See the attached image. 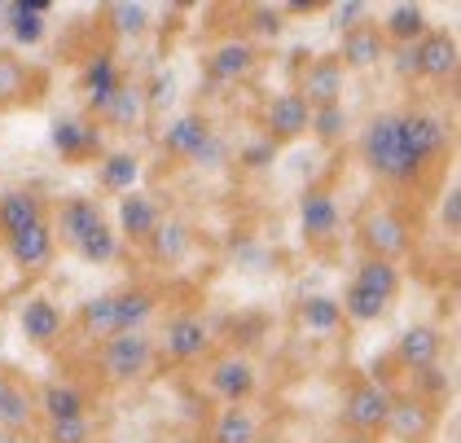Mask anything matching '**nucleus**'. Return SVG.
Masks as SVG:
<instances>
[{"label":"nucleus","instance_id":"obj_1","mask_svg":"<svg viewBox=\"0 0 461 443\" xmlns=\"http://www.w3.org/2000/svg\"><path fill=\"white\" fill-rule=\"evenodd\" d=\"M360 158H365V167L374 171L378 180H387V185H418L426 171V163L413 154V145L404 137L400 110H383V114L369 119V128L360 137Z\"/></svg>","mask_w":461,"mask_h":443},{"label":"nucleus","instance_id":"obj_2","mask_svg":"<svg viewBox=\"0 0 461 443\" xmlns=\"http://www.w3.org/2000/svg\"><path fill=\"white\" fill-rule=\"evenodd\" d=\"M356 241H360L365 259L400 264L413 250V224L395 206H365L356 220Z\"/></svg>","mask_w":461,"mask_h":443},{"label":"nucleus","instance_id":"obj_3","mask_svg":"<svg viewBox=\"0 0 461 443\" xmlns=\"http://www.w3.org/2000/svg\"><path fill=\"white\" fill-rule=\"evenodd\" d=\"M158 149L167 154V158H180V163H207L215 167L220 158H224V140L215 137L212 119L203 114V110H185L176 114L163 132H158Z\"/></svg>","mask_w":461,"mask_h":443},{"label":"nucleus","instance_id":"obj_4","mask_svg":"<svg viewBox=\"0 0 461 443\" xmlns=\"http://www.w3.org/2000/svg\"><path fill=\"white\" fill-rule=\"evenodd\" d=\"M154 360H158V347H154V339L145 330L114 334V339H106L97 347V369H102L106 386H137V382L149 377Z\"/></svg>","mask_w":461,"mask_h":443},{"label":"nucleus","instance_id":"obj_5","mask_svg":"<svg viewBox=\"0 0 461 443\" xmlns=\"http://www.w3.org/2000/svg\"><path fill=\"white\" fill-rule=\"evenodd\" d=\"M395 404V391L378 377H352L348 391H343V435H369V439H383V426H387V412Z\"/></svg>","mask_w":461,"mask_h":443},{"label":"nucleus","instance_id":"obj_6","mask_svg":"<svg viewBox=\"0 0 461 443\" xmlns=\"http://www.w3.org/2000/svg\"><path fill=\"white\" fill-rule=\"evenodd\" d=\"M395 58H400L395 67H400L404 79H430V84H448V79L457 75V67H461L457 35L435 32V27H430L413 49H400Z\"/></svg>","mask_w":461,"mask_h":443},{"label":"nucleus","instance_id":"obj_7","mask_svg":"<svg viewBox=\"0 0 461 443\" xmlns=\"http://www.w3.org/2000/svg\"><path fill=\"white\" fill-rule=\"evenodd\" d=\"M207 386L220 404H250V395L259 391V369L247 351H215L207 360Z\"/></svg>","mask_w":461,"mask_h":443},{"label":"nucleus","instance_id":"obj_8","mask_svg":"<svg viewBox=\"0 0 461 443\" xmlns=\"http://www.w3.org/2000/svg\"><path fill=\"white\" fill-rule=\"evenodd\" d=\"M49 140H53V149L62 154V163H75V167L97 163V158L106 154V132H102V123L88 119V114H62V119H53Z\"/></svg>","mask_w":461,"mask_h":443},{"label":"nucleus","instance_id":"obj_9","mask_svg":"<svg viewBox=\"0 0 461 443\" xmlns=\"http://www.w3.org/2000/svg\"><path fill=\"white\" fill-rule=\"evenodd\" d=\"M172 365H198V360H207L212 356V325H207V316H198V312H176V316H167V325H163V339L154 342Z\"/></svg>","mask_w":461,"mask_h":443},{"label":"nucleus","instance_id":"obj_10","mask_svg":"<svg viewBox=\"0 0 461 443\" xmlns=\"http://www.w3.org/2000/svg\"><path fill=\"white\" fill-rule=\"evenodd\" d=\"M255 70H259V49L250 44L247 35L220 40L207 53V62H203V75H207L212 88H238V84H247Z\"/></svg>","mask_w":461,"mask_h":443},{"label":"nucleus","instance_id":"obj_11","mask_svg":"<svg viewBox=\"0 0 461 443\" xmlns=\"http://www.w3.org/2000/svg\"><path fill=\"white\" fill-rule=\"evenodd\" d=\"M343 88H348V70L334 53H312L303 67H299V97L308 110L317 105H343Z\"/></svg>","mask_w":461,"mask_h":443},{"label":"nucleus","instance_id":"obj_12","mask_svg":"<svg viewBox=\"0 0 461 443\" xmlns=\"http://www.w3.org/2000/svg\"><path fill=\"white\" fill-rule=\"evenodd\" d=\"M308 105H303V97L290 88V93H277V97H268V102L259 105V137L273 140L277 149L282 145H290V140L308 137Z\"/></svg>","mask_w":461,"mask_h":443},{"label":"nucleus","instance_id":"obj_13","mask_svg":"<svg viewBox=\"0 0 461 443\" xmlns=\"http://www.w3.org/2000/svg\"><path fill=\"white\" fill-rule=\"evenodd\" d=\"M435 430H439V409L430 400H422V395H395L383 435H391L395 443H430Z\"/></svg>","mask_w":461,"mask_h":443},{"label":"nucleus","instance_id":"obj_14","mask_svg":"<svg viewBox=\"0 0 461 443\" xmlns=\"http://www.w3.org/2000/svg\"><path fill=\"white\" fill-rule=\"evenodd\" d=\"M339 224H343V220H339L334 194L321 189V185H308L303 198H299V229H303L308 246H330V241L339 238Z\"/></svg>","mask_w":461,"mask_h":443},{"label":"nucleus","instance_id":"obj_15","mask_svg":"<svg viewBox=\"0 0 461 443\" xmlns=\"http://www.w3.org/2000/svg\"><path fill=\"white\" fill-rule=\"evenodd\" d=\"M44 75L32 70L14 49H0V110H23L40 102Z\"/></svg>","mask_w":461,"mask_h":443},{"label":"nucleus","instance_id":"obj_16","mask_svg":"<svg viewBox=\"0 0 461 443\" xmlns=\"http://www.w3.org/2000/svg\"><path fill=\"white\" fill-rule=\"evenodd\" d=\"M49 224H53V238L62 241V246H71V250H75V246L88 238L93 229H102V224H106V211H102V203H97V198L71 194V198H62L58 215H53Z\"/></svg>","mask_w":461,"mask_h":443},{"label":"nucleus","instance_id":"obj_17","mask_svg":"<svg viewBox=\"0 0 461 443\" xmlns=\"http://www.w3.org/2000/svg\"><path fill=\"white\" fill-rule=\"evenodd\" d=\"M444 356V330L439 325H409L400 339H395V351L391 360L409 374H422V369H435Z\"/></svg>","mask_w":461,"mask_h":443},{"label":"nucleus","instance_id":"obj_18","mask_svg":"<svg viewBox=\"0 0 461 443\" xmlns=\"http://www.w3.org/2000/svg\"><path fill=\"white\" fill-rule=\"evenodd\" d=\"M18 330H23V339L32 347L49 351L53 342L67 334V316H62V307L53 303L49 294H32L27 303L18 307Z\"/></svg>","mask_w":461,"mask_h":443},{"label":"nucleus","instance_id":"obj_19","mask_svg":"<svg viewBox=\"0 0 461 443\" xmlns=\"http://www.w3.org/2000/svg\"><path fill=\"white\" fill-rule=\"evenodd\" d=\"M400 123H404V137L413 145V154L422 158L426 167L435 158H444V149L453 145V128L439 114H430V110H400Z\"/></svg>","mask_w":461,"mask_h":443},{"label":"nucleus","instance_id":"obj_20","mask_svg":"<svg viewBox=\"0 0 461 443\" xmlns=\"http://www.w3.org/2000/svg\"><path fill=\"white\" fill-rule=\"evenodd\" d=\"M391 44L383 40V27L378 23H360L352 32H339V62L343 70H374L378 62H387Z\"/></svg>","mask_w":461,"mask_h":443},{"label":"nucleus","instance_id":"obj_21","mask_svg":"<svg viewBox=\"0 0 461 443\" xmlns=\"http://www.w3.org/2000/svg\"><path fill=\"white\" fill-rule=\"evenodd\" d=\"M5 250H9V259H14L23 273H40V268H49V264H53V255H58L53 224H49V220H40V224H32V229L14 233V238L5 241Z\"/></svg>","mask_w":461,"mask_h":443},{"label":"nucleus","instance_id":"obj_22","mask_svg":"<svg viewBox=\"0 0 461 443\" xmlns=\"http://www.w3.org/2000/svg\"><path fill=\"white\" fill-rule=\"evenodd\" d=\"M145 119H149V105H145V88L141 84H132V79H123L119 84V93L106 102V110L97 114V123H102V132H137Z\"/></svg>","mask_w":461,"mask_h":443},{"label":"nucleus","instance_id":"obj_23","mask_svg":"<svg viewBox=\"0 0 461 443\" xmlns=\"http://www.w3.org/2000/svg\"><path fill=\"white\" fill-rule=\"evenodd\" d=\"M158 220H163V206L154 203V194L132 189L119 198V238H128L132 246H145L149 233L158 229Z\"/></svg>","mask_w":461,"mask_h":443},{"label":"nucleus","instance_id":"obj_24","mask_svg":"<svg viewBox=\"0 0 461 443\" xmlns=\"http://www.w3.org/2000/svg\"><path fill=\"white\" fill-rule=\"evenodd\" d=\"M36 421V395L27 382L14 374H0V430L5 435H27Z\"/></svg>","mask_w":461,"mask_h":443},{"label":"nucleus","instance_id":"obj_25","mask_svg":"<svg viewBox=\"0 0 461 443\" xmlns=\"http://www.w3.org/2000/svg\"><path fill=\"white\" fill-rule=\"evenodd\" d=\"M189 250H194V229H189L185 220H176V215H163L158 229H154L149 241H145V255H149L154 264H167V268L185 264Z\"/></svg>","mask_w":461,"mask_h":443},{"label":"nucleus","instance_id":"obj_26","mask_svg":"<svg viewBox=\"0 0 461 443\" xmlns=\"http://www.w3.org/2000/svg\"><path fill=\"white\" fill-rule=\"evenodd\" d=\"M40 220H49L40 194H32V189H5L0 194V241H9L14 233L32 229Z\"/></svg>","mask_w":461,"mask_h":443},{"label":"nucleus","instance_id":"obj_27","mask_svg":"<svg viewBox=\"0 0 461 443\" xmlns=\"http://www.w3.org/2000/svg\"><path fill=\"white\" fill-rule=\"evenodd\" d=\"M264 439V426L247 404H224L207 426V443H259Z\"/></svg>","mask_w":461,"mask_h":443},{"label":"nucleus","instance_id":"obj_28","mask_svg":"<svg viewBox=\"0 0 461 443\" xmlns=\"http://www.w3.org/2000/svg\"><path fill=\"white\" fill-rule=\"evenodd\" d=\"M119 84H123V75H119L114 53H93V62L84 67V93H88V114L93 119L106 110V102L119 93Z\"/></svg>","mask_w":461,"mask_h":443},{"label":"nucleus","instance_id":"obj_29","mask_svg":"<svg viewBox=\"0 0 461 443\" xmlns=\"http://www.w3.org/2000/svg\"><path fill=\"white\" fill-rule=\"evenodd\" d=\"M383 27V40L395 44V49H413L426 32H430V23H426V9L422 5H413V0H404V5H391L387 18L378 23Z\"/></svg>","mask_w":461,"mask_h":443},{"label":"nucleus","instance_id":"obj_30","mask_svg":"<svg viewBox=\"0 0 461 443\" xmlns=\"http://www.w3.org/2000/svg\"><path fill=\"white\" fill-rule=\"evenodd\" d=\"M75 325H79L84 339L97 342V347L106 339H114V334H119V307H114V294H93L88 303L79 307Z\"/></svg>","mask_w":461,"mask_h":443},{"label":"nucleus","instance_id":"obj_31","mask_svg":"<svg viewBox=\"0 0 461 443\" xmlns=\"http://www.w3.org/2000/svg\"><path fill=\"white\" fill-rule=\"evenodd\" d=\"M36 412H44L49 421H71V417H88V391H79L71 382H49L40 391Z\"/></svg>","mask_w":461,"mask_h":443},{"label":"nucleus","instance_id":"obj_32","mask_svg":"<svg viewBox=\"0 0 461 443\" xmlns=\"http://www.w3.org/2000/svg\"><path fill=\"white\" fill-rule=\"evenodd\" d=\"M44 18H49V0H14L9 5V27L5 32L14 35V44H23V49H36L40 40H44Z\"/></svg>","mask_w":461,"mask_h":443},{"label":"nucleus","instance_id":"obj_33","mask_svg":"<svg viewBox=\"0 0 461 443\" xmlns=\"http://www.w3.org/2000/svg\"><path fill=\"white\" fill-rule=\"evenodd\" d=\"M137 176H141V163L128 149H106L97 158V185H102V194H132L137 189Z\"/></svg>","mask_w":461,"mask_h":443},{"label":"nucleus","instance_id":"obj_34","mask_svg":"<svg viewBox=\"0 0 461 443\" xmlns=\"http://www.w3.org/2000/svg\"><path fill=\"white\" fill-rule=\"evenodd\" d=\"M102 18H106V27L119 40H141L154 27V14H149V5H141V0H110L106 9H102Z\"/></svg>","mask_w":461,"mask_h":443},{"label":"nucleus","instance_id":"obj_35","mask_svg":"<svg viewBox=\"0 0 461 443\" xmlns=\"http://www.w3.org/2000/svg\"><path fill=\"white\" fill-rule=\"evenodd\" d=\"M294 321L308 330V334H339L348 321H343V307L339 299H330V294H308V299H299L294 307Z\"/></svg>","mask_w":461,"mask_h":443},{"label":"nucleus","instance_id":"obj_36","mask_svg":"<svg viewBox=\"0 0 461 443\" xmlns=\"http://www.w3.org/2000/svg\"><path fill=\"white\" fill-rule=\"evenodd\" d=\"M114 307H119V334H137V330H145V321L154 316L158 294L145 290V285H128V290H114Z\"/></svg>","mask_w":461,"mask_h":443},{"label":"nucleus","instance_id":"obj_37","mask_svg":"<svg viewBox=\"0 0 461 443\" xmlns=\"http://www.w3.org/2000/svg\"><path fill=\"white\" fill-rule=\"evenodd\" d=\"M308 132L321 145H339V140L348 137V105H317L308 114Z\"/></svg>","mask_w":461,"mask_h":443},{"label":"nucleus","instance_id":"obj_38","mask_svg":"<svg viewBox=\"0 0 461 443\" xmlns=\"http://www.w3.org/2000/svg\"><path fill=\"white\" fill-rule=\"evenodd\" d=\"M75 255L84 264H110V259H119V233L110 224H102V229H93L88 238L75 246Z\"/></svg>","mask_w":461,"mask_h":443},{"label":"nucleus","instance_id":"obj_39","mask_svg":"<svg viewBox=\"0 0 461 443\" xmlns=\"http://www.w3.org/2000/svg\"><path fill=\"white\" fill-rule=\"evenodd\" d=\"M93 417H71V421H49L44 443H93Z\"/></svg>","mask_w":461,"mask_h":443},{"label":"nucleus","instance_id":"obj_40","mask_svg":"<svg viewBox=\"0 0 461 443\" xmlns=\"http://www.w3.org/2000/svg\"><path fill=\"white\" fill-rule=\"evenodd\" d=\"M247 23H250V32L264 35V40H277V35L285 32V14L282 9H273V5H250Z\"/></svg>","mask_w":461,"mask_h":443},{"label":"nucleus","instance_id":"obj_41","mask_svg":"<svg viewBox=\"0 0 461 443\" xmlns=\"http://www.w3.org/2000/svg\"><path fill=\"white\" fill-rule=\"evenodd\" d=\"M273 158H277V145H273V140H264V137L250 140V145H242V154H238V163H242V167H250V171L268 167Z\"/></svg>","mask_w":461,"mask_h":443},{"label":"nucleus","instance_id":"obj_42","mask_svg":"<svg viewBox=\"0 0 461 443\" xmlns=\"http://www.w3.org/2000/svg\"><path fill=\"white\" fill-rule=\"evenodd\" d=\"M439 224H444L448 238H457L461 233V189L457 185H453V189L444 194V203H439Z\"/></svg>","mask_w":461,"mask_h":443},{"label":"nucleus","instance_id":"obj_43","mask_svg":"<svg viewBox=\"0 0 461 443\" xmlns=\"http://www.w3.org/2000/svg\"><path fill=\"white\" fill-rule=\"evenodd\" d=\"M360 23H369V5L365 0H348V5H334V27L339 32H352Z\"/></svg>","mask_w":461,"mask_h":443},{"label":"nucleus","instance_id":"obj_44","mask_svg":"<svg viewBox=\"0 0 461 443\" xmlns=\"http://www.w3.org/2000/svg\"><path fill=\"white\" fill-rule=\"evenodd\" d=\"M154 443H203V435H189V430H167V435H158Z\"/></svg>","mask_w":461,"mask_h":443},{"label":"nucleus","instance_id":"obj_45","mask_svg":"<svg viewBox=\"0 0 461 443\" xmlns=\"http://www.w3.org/2000/svg\"><path fill=\"white\" fill-rule=\"evenodd\" d=\"M339 443H378V439H369V435H343Z\"/></svg>","mask_w":461,"mask_h":443},{"label":"nucleus","instance_id":"obj_46","mask_svg":"<svg viewBox=\"0 0 461 443\" xmlns=\"http://www.w3.org/2000/svg\"><path fill=\"white\" fill-rule=\"evenodd\" d=\"M9 27V5H0V32Z\"/></svg>","mask_w":461,"mask_h":443},{"label":"nucleus","instance_id":"obj_47","mask_svg":"<svg viewBox=\"0 0 461 443\" xmlns=\"http://www.w3.org/2000/svg\"><path fill=\"white\" fill-rule=\"evenodd\" d=\"M259 443H290V439H282V435H264Z\"/></svg>","mask_w":461,"mask_h":443}]
</instances>
